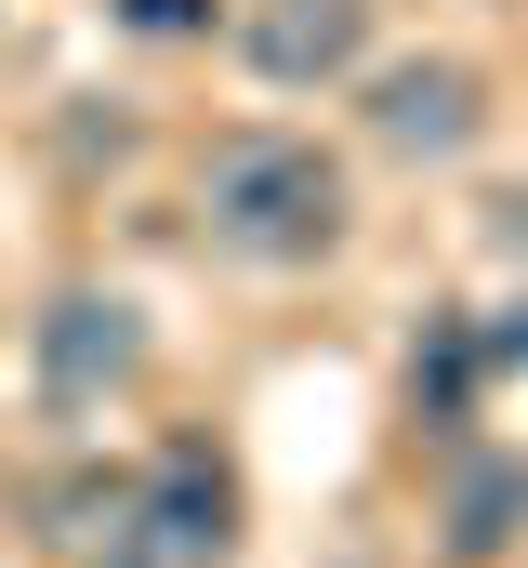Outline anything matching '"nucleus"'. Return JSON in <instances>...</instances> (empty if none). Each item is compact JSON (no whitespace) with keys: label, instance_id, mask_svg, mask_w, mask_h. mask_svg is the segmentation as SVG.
Instances as JSON below:
<instances>
[{"label":"nucleus","instance_id":"obj_1","mask_svg":"<svg viewBox=\"0 0 528 568\" xmlns=\"http://www.w3.org/2000/svg\"><path fill=\"white\" fill-rule=\"evenodd\" d=\"M199 225L238 265H317L344 252V159L304 133H225L199 159Z\"/></svg>","mask_w":528,"mask_h":568},{"label":"nucleus","instance_id":"obj_2","mask_svg":"<svg viewBox=\"0 0 528 568\" xmlns=\"http://www.w3.org/2000/svg\"><path fill=\"white\" fill-rule=\"evenodd\" d=\"M225 542H238V476L199 436H172L106 529V568H225Z\"/></svg>","mask_w":528,"mask_h":568},{"label":"nucleus","instance_id":"obj_3","mask_svg":"<svg viewBox=\"0 0 528 568\" xmlns=\"http://www.w3.org/2000/svg\"><path fill=\"white\" fill-rule=\"evenodd\" d=\"M132 371H145V317L120 291H53V317H40V397L93 410V397H120Z\"/></svg>","mask_w":528,"mask_h":568},{"label":"nucleus","instance_id":"obj_4","mask_svg":"<svg viewBox=\"0 0 528 568\" xmlns=\"http://www.w3.org/2000/svg\"><path fill=\"white\" fill-rule=\"evenodd\" d=\"M238 53L277 93H317V80H344L370 53V0H252L238 13Z\"/></svg>","mask_w":528,"mask_h":568},{"label":"nucleus","instance_id":"obj_5","mask_svg":"<svg viewBox=\"0 0 528 568\" xmlns=\"http://www.w3.org/2000/svg\"><path fill=\"white\" fill-rule=\"evenodd\" d=\"M370 133L396 159H463V145L489 133V93H476V67H449V53H409L370 80Z\"/></svg>","mask_w":528,"mask_h":568},{"label":"nucleus","instance_id":"obj_6","mask_svg":"<svg viewBox=\"0 0 528 568\" xmlns=\"http://www.w3.org/2000/svg\"><path fill=\"white\" fill-rule=\"evenodd\" d=\"M528 529V463H463V489H449V556H502Z\"/></svg>","mask_w":528,"mask_h":568},{"label":"nucleus","instance_id":"obj_7","mask_svg":"<svg viewBox=\"0 0 528 568\" xmlns=\"http://www.w3.org/2000/svg\"><path fill=\"white\" fill-rule=\"evenodd\" d=\"M476 371H489V357H476V317H436V331H423V357H409V410H423V424H463Z\"/></svg>","mask_w":528,"mask_h":568},{"label":"nucleus","instance_id":"obj_8","mask_svg":"<svg viewBox=\"0 0 528 568\" xmlns=\"http://www.w3.org/2000/svg\"><path fill=\"white\" fill-rule=\"evenodd\" d=\"M132 27H145V40H199V27H212V0H120Z\"/></svg>","mask_w":528,"mask_h":568}]
</instances>
